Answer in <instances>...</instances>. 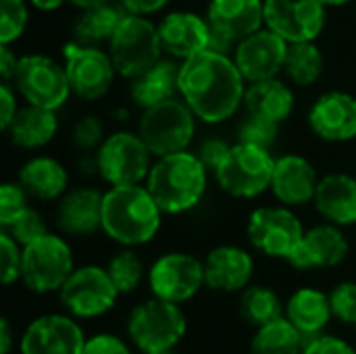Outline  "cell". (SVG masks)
I'll list each match as a JSON object with an SVG mask.
<instances>
[{
    "label": "cell",
    "mask_w": 356,
    "mask_h": 354,
    "mask_svg": "<svg viewBox=\"0 0 356 354\" xmlns=\"http://www.w3.org/2000/svg\"><path fill=\"white\" fill-rule=\"evenodd\" d=\"M244 75L229 54L202 50L179 67V94L204 123L229 119L244 102Z\"/></svg>",
    "instance_id": "cell-1"
},
{
    "label": "cell",
    "mask_w": 356,
    "mask_h": 354,
    "mask_svg": "<svg viewBox=\"0 0 356 354\" xmlns=\"http://www.w3.org/2000/svg\"><path fill=\"white\" fill-rule=\"evenodd\" d=\"M161 207L146 186H111L102 198V232L121 246H142L161 227Z\"/></svg>",
    "instance_id": "cell-2"
},
{
    "label": "cell",
    "mask_w": 356,
    "mask_h": 354,
    "mask_svg": "<svg viewBox=\"0 0 356 354\" xmlns=\"http://www.w3.org/2000/svg\"><path fill=\"white\" fill-rule=\"evenodd\" d=\"M207 167L192 152L159 156L146 177V188L163 213L177 215L194 209L207 190Z\"/></svg>",
    "instance_id": "cell-3"
},
{
    "label": "cell",
    "mask_w": 356,
    "mask_h": 354,
    "mask_svg": "<svg viewBox=\"0 0 356 354\" xmlns=\"http://www.w3.org/2000/svg\"><path fill=\"white\" fill-rule=\"evenodd\" d=\"M188 319L177 303L152 296L138 305L127 321L131 342L144 354L173 351L186 336Z\"/></svg>",
    "instance_id": "cell-4"
},
{
    "label": "cell",
    "mask_w": 356,
    "mask_h": 354,
    "mask_svg": "<svg viewBox=\"0 0 356 354\" xmlns=\"http://www.w3.org/2000/svg\"><path fill=\"white\" fill-rule=\"evenodd\" d=\"M159 25L142 15L127 13L108 42V54L119 75L136 79L161 61Z\"/></svg>",
    "instance_id": "cell-5"
},
{
    "label": "cell",
    "mask_w": 356,
    "mask_h": 354,
    "mask_svg": "<svg viewBox=\"0 0 356 354\" xmlns=\"http://www.w3.org/2000/svg\"><path fill=\"white\" fill-rule=\"evenodd\" d=\"M194 119L196 115L184 100L169 98L144 108L138 134L154 156H167L188 148L196 131Z\"/></svg>",
    "instance_id": "cell-6"
},
{
    "label": "cell",
    "mask_w": 356,
    "mask_h": 354,
    "mask_svg": "<svg viewBox=\"0 0 356 354\" xmlns=\"http://www.w3.org/2000/svg\"><path fill=\"white\" fill-rule=\"evenodd\" d=\"M275 159L269 148L242 144L232 146L223 165L215 171L219 186L234 198H254L271 188Z\"/></svg>",
    "instance_id": "cell-7"
},
{
    "label": "cell",
    "mask_w": 356,
    "mask_h": 354,
    "mask_svg": "<svg viewBox=\"0 0 356 354\" xmlns=\"http://www.w3.org/2000/svg\"><path fill=\"white\" fill-rule=\"evenodd\" d=\"M73 269V252L60 236L48 232L23 246L21 280L31 292H58Z\"/></svg>",
    "instance_id": "cell-8"
},
{
    "label": "cell",
    "mask_w": 356,
    "mask_h": 354,
    "mask_svg": "<svg viewBox=\"0 0 356 354\" xmlns=\"http://www.w3.org/2000/svg\"><path fill=\"white\" fill-rule=\"evenodd\" d=\"M119 290L113 284L106 267L83 265L73 269L63 288L58 290V298L69 315L77 319H94L108 313L117 303Z\"/></svg>",
    "instance_id": "cell-9"
},
{
    "label": "cell",
    "mask_w": 356,
    "mask_h": 354,
    "mask_svg": "<svg viewBox=\"0 0 356 354\" xmlns=\"http://www.w3.org/2000/svg\"><path fill=\"white\" fill-rule=\"evenodd\" d=\"M150 154L140 134L117 131L100 144L96 165L106 184L134 186L148 177Z\"/></svg>",
    "instance_id": "cell-10"
},
{
    "label": "cell",
    "mask_w": 356,
    "mask_h": 354,
    "mask_svg": "<svg viewBox=\"0 0 356 354\" xmlns=\"http://www.w3.org/2000/svg\"><path fill=\"white\" fill-rule=\"evenodd\" d=\"M15 83L19 94L29 104L44 106L50 111L60 108L73 92L67 77V69L44 54L21 56L15 73Z\"/></svg>",
    "instance_id": "cell-11"
},
{
    "label": "cell",
    "mask_w": 356,
    "mask_h": 354,
    "mask_svg": "<svg viewBox=\"0 0 356 354\" xmlns=\"http://www.w3.org/2000/svg\"><path fill=\"white\" fill-rule=\"evenodd\" d=\"M302 236L300 219L286 207H261L248 217V240L267 257L288 261Z\"/></svg>",
    "instance_id": "cell-12"
},
{
    "label": "cell",
    "mask_w": 356,
    "mask_h": 354,
    "mask_svg": "<svg viewBox=\"0 0 356 354\" xmlns=\"http://www.w3.org/2000/svg\"><path fill=\"white\" fill-rule=\"evenodd\" d=\"M148 284L156 298L177 305L188 303L207 286L204 261H198L188 252H167L152 263Z\"/></svg>",
    "instance_id": "cell-13"
},
{
    "label": "cell",
    "mask_w": 356,
    "mask_h": 354,
    "mask_svg": "<svg viewBox=\"0 0 356 354\" xmlns=\"http://www.w3.org/2000/svg\"><path fill=\"white\" fill-rule=\"evenodd\" d=\"M323 0H265V25L288 44L315 42L325 27Z\"/></svg>",
    "instance_id": "cell-14"
},
{
    "label": "cell",
    "mask_w": 356,
    "mask_h": 354,
    "mask_svg": "<svg viewBox=\"0 0 356 354\" xmlns=\"http://www.w3.org/2000/svg\"><path fill=\"white\" fill-rule=\"evenodd\" d=\"M63 52L67 61L65 69L71 90L79 98L96 100L108 92L113 77L117 73L108 52H102L96 46H88L81 42L67 44Z\"/></svg>",
    "instance_id": "cell-15"
},
{
    "label": "cell",
    "mask_w": 356,
    "mask_h": 354,
    "mask_svg": "<svg viewBox=\"0 0 356 354\" xmlns=\"http://www.w3.org/2000/svg\"><path fill=\"white\" fill-rule=\"evenodd\" d=\"M83 344V330L73 315H42L25 328L19 340V353L81 354Z\"/></svg>",
    "instance_id": "cell-16"
},
{
    "label": "cell",
    "mask_w": 356,
    "mask_h": 354,
    "mask_svg": "<svg viewBox=\"0 0 356 354\" xmlns=\"http://www.w3.org/2000/svg\"><path fill=\"white\" fill-rule=\"evenodd\" d=\"M288 46L290 44L269 27L259 29L236 44L234 61L246 81L271 79L284 71Z\"/></svg>",
    "instance_id": "cell-17"
},
{
    "label": "cell",
    "mask_w": 356,
    "mask_h": 354,
    "mask_svg": "<svg viewBox=\"0 0 356 354\" xmlns=\"http://www.w3.org/2000/svg\"><path fill=\"white\" fill-rule=\"evenodd\" d=\"M311 129L325 142L356 138V98L346 92L321 94L309 111Z\"/></svg>",
    "instance_id": "cell-18"
},
{
    "label": "cell",
    "mask_w": 356,
    "mask_h": 354,
    "mask_svg": "<svg viewBox=\"0 0 356 354\" xmlns=\"http://www.w3.org/2000/svg\"><path fill=\"white\" fill-rule=\"evenodd\" d=\"M348 250L350 246L340 225L323 223L305 232L288 263L296 269H330L340 265L348 257Z\"/></svg>",
    "instance_id": "cell-19"
},
{
    "label": "cell",
    "mask_w": 356,
    "mask_h": 354,
    "mask_svg": "<svg viewBox=\"0 0 356 354\" xmlns=\"http://www.w3.org/2000/svg\"><path fill=\"white\" fill-rule=\"evenodd\" d=\"M159 35L165 52H169L173 58L186 61L209 48L211 25L207 19L198 17L196 13L175 10L169 13L159 23Z\"/></svg>",
    "instance_id": "cell-20"
},
{
    "label": "cell",
    "mask_w": 356,
    "mask_h": 354,
    "mask_svg": "<svg viewBox=\"0 0 356 354\" xmlns=\"http://www.w3.org/2000/svg\"><path fill=\"white\" fill-rule=\"evenodd\" d=\"M207 21L215 33L238 44L265 23V0H211Z\"/></svg>",
    "instance_id": "cell-21"
},
{
    "label": "cell",
    "mask_w": 356,
    "mask_h": 354,
    "mask_svg": "<svg viewBox=\"0 0 356 354\" xmlns=\"http://www.w3.org/2000/svg\"><path fill=\"white\" fill-rule=\"evenodd\" d=\"M319 179L315 167L298 154H286L275 159L271 190L286 207H300L313 202Z\"/></svg>",
    "instance_id": "cell-22"
},
{
    "label": "cell",
    "mask_w": 356,
    "mask_h": 354,
    "mask_svg": "<svg viewBox=\"0 0 356 354\" xmlns=\"http://www.w3.org/2000/svg\"><path fill=\"white\" fill-rule=\"evenodd\" d=\"M254 273L250 252L240 246H217L204 259L207 286L219 292H240L248 288Z\"/></svg>",
    "instance_id": "cell-23"
},
{
    "label": "cell",
    "mask_w": 356,
    "mask_h": 354,
    "mask_svg": "<svg viewBox=\"0 0 356 354\" xmlns=\"http://www.w3.org/2000/svg\"><path fill=\"white\" fill-rule=\"evenodd\" d=\"M102 198L104 194L94 188L69 190L58 202V227L71 236H90L102 230Z\"/></svg>",
    "instance_id": "cell-24"
},
{
    "label": "cell",
    "mask_w": 356,
    "mask_h": 354,
    "mask_svg": "<svg viewBox=\"0 0 356 354\" xmlns=\"http://www.w3.org/2000/svg\"><path fill=\"white\" fill-rule=\"evenodd\" d=\"M313 202L330 223L353 225L356 223V177L346 173L321 177Z\"/></svg>",
    "instance_id": "cell-25"
},
{
    "label": "cell",
    "mask_w": 356,
    "mask_h": 354,
    "mask_svg": "<svg viewBox=\"0 0 356 354\" xmlns=\"http://www.w3.org/2000/svg\"><path fill=\"white\" fill-rule=\"evenodd\" d=\"M305 338L321 336V332L332 321V305L330 294L317 288H300L286 303L284 315Z\"/></svg>",
    "instance_id": "cell-26"
},
{
    "label": "cell",
    "mask_w": 356,
    "mask_h": 354,
    "mask_svg": "<svg viewBox=\"0 0 356 354\" xmlns=\"http://www.w3.org/2000/svg\"><path fill=\"white\" fill-rule=\"evenodd\" d=\"M244 106L252 115L282 123L294 111V92L277 77L252 81L244 94Z\"/></svg>",
    "instance_id": "cell-27"
},
{
    "label": "cell",
    "mask_w": 356,
    "mask_h": 354,
    "mask_svg": "<svg viewBox=\"0 0 356 354\" xmlns=\"http://www.w3.org/2000/svg\"><path fill=\"white\" fill-rule=\"evenodd\" d=\"M19 184L29 196L40 200H54L67 194L69 175L58 161L50 156H35L21 167Z\"/></svg>",
    "instance_id": "cell-28"
},
{
    "label": "cell",
    "mask_w": 356,
    "mask_h": 354,
    "mask_svg": "<svg viewBox=\"0 0 356 354\" xmlns=\"http://www.w3.org/2000/svg\"><path fill=\"white\" fill-rule=\"evenodd\" d=\"M6 131L10 136V142L19 148H42L56 136L58 121L54 111L27 104L25 108L17 111Z\"/></svg>",
    "instance_id": "cell-29"
},
{
    "label": "cell",
    "mask_w": 356,
    "mask_h": 354,
    "mask_svg": "<svg viewBox=\"0 0 356 354\" xmlns=\"http://www.w3.org/2000/svg\"><path fill=\"white\" fill-rule=\"evenodd\" d=\"M179 67L173 61H159L131 83V98L138 106L148 108L163 100L175 98L179 92Z\"/></svg>",
    "instance_id": "cell-30"
},
{
    "label": "cell",
    "mask_w": 356,
    "mask_h": 354,
    "mask_svg": "<svg viewBox=\"0 0 356 354\" xmlns=\"http://www.w3.org/2000/svg\"><path fill=\"white\" fill-rule=\"evenodd\" d=\"M127 15V10L119 4H98V6H90V8H81V15L75 21V38L81 44L88 46H96L102 42H111L113 33L117 31L119 23L123 21V17Z\"/></svg>",
    "instance_id": "cell-31"
},
{
    "label": "cell",
    "mask_w": 356,
    "mask_h": 354,
    "mask_svg": "<svg viewBox=\"0 0 356 354\" xmlns=\"http://www.w3.org/2000/svg\"><path fill=\"white\" fill-rule=\"evenodd\" d=\"M305 344V336L286 317H280L257 328L250 342V354H302Z\"/></svg>",
    "instance_id": "cell-32"
},
{
    "label": "cell",
    "mask_w": 356,
    "mask_h": 354,
    "mask_svg": "<svg viewBox=\"0 0 356 354\" xmlns=\"http://www.w3.org/2000/svg\"><path fill=\"white\" fill-rule=\"evenodd\" d=\"M240 313L250 325L261 328L284 317V305L275 290L267 286H248L240 296Z\"/></svg>",
    "instance_id": "cell-33"
},
{
    "label": "cell",
    "mask_w": 356,
    "mask_h": 354,
    "mask_svg": "<svg viewBox=\"0 0 356 354\" xmlns=\"http://www.w3.org/2000/svg\"><path fill=\"white\" fill-rule=\"evenodd\" d=\"M284 71L296 86H311L323 73V54L315 42H294L288 46Z\"/></svg>",
    "instance_id": "cell-34"
},
{
    "label": "cell",
    "mask_w": 356,
    "mask_h": 354,
    "mask_svg": "<svg viewBox=\"0 0 356 354\" xmlns=\"http://www.w3.org/2000/svg\"><path fill=\"white\" fill-rule=\"evenodd\" d=\"M106 271H108L113 284L117 286L119 294L134 292L140 286V282L144 280V265H142L140 257L134 250H121V252H117L108 261Z\"/></svg>",
    "instance_id": "cell-35"
},
{
    "label": "cell",
    "mask_w": 356,
    "mask_h": 354,
    "mask_svg": "<svg viewBox=\"0 0 356 354\" xmlns=\"http://www.w3.org/2000/svg\"><path fill=\"white\" fill-rule=\"evenodd\" d=\"M277 127L280 123L248 113L238 127V142L261 146V148H271V144L277 138Z\"/></svg>",
    "instance_id": "cell-36"
},
{
    "label": "cell",
    "mask_w": 356,
    "mask_h": 354,
    "mask_svg": "<svg viewBox=\"0 0 356 354\" xmlns=\"http://www.w3.org/2000/svg\"><path fill=\"white\" fill-rule=\"evenodd\" d=\"M27 27V6L23 0H0V44L17 42Z\"/></svg>",
    "instance_id": "cell-37"
},
{
    "label": "cell",
    "mask_w": 356,
    "mask_h": 354,
    "mask_svg": "<svg viewBox=\"0 0 356 354\" xmlns=\"http://www.w3.org/2000/svg\"><path fill=\"white\" fill-rule=\"evenodd\" d=\"M21 265H23V246L2 230L0 234V273L2 284L10 286L21 280Z\"/></svg>",
    "instance_id": "cell-38"
},
{
    "label": "cell",
    "mask_w": 356,
    "mask_h": 354,
    "mask_svg": "<svg viewBox=\"0 0 356 354\" xmlns=\"http://www.w3.org/2000/svg\"><path fill=\"white\" fill-rule=\"evenodd\" d=\"M4 232H8L21 246L31 244L33 240L42 238L48 234L46 221L42 219V215L33 209H25L8 227H2Z\"/></svg>",
    "instance_id": "cell-39"
},
{
    "label": "cell",
    "mask_w": 356,
    "mask_h": 354,
    "mask_svg": "<svg viewBox=\"0 0 356 354\" xmlns=\"http://www.w3.org/2000/svg\"><path fill=\"white\" fill-rule=\"evenodd\" d=\"M332 313L338 321L355 325L356 323V282H342L330 292Z\"/></svg>",
    "instance_id": "cell-40"
},
{
    "label": "cell",
    "mask_w": 356,
    "mask_h": 354,
    "mask_svg": "<svg viewBox=\"0 0 356 354\" xmlns=\"http://www.w3.org/2000/svg\"><path fill=\"white\" fill-rule=\"evenodd\" d=\"M27 209V192L21 184H2L0 188V225L8 227Z\"/></svg>",
    "instance_id": "cell-41"
},
{
    "label": "cell",
    "mask_w": 356,
    "mask_h": 354,
    "mask_svg": "<svg viewBox=\"0 0 356 354\" xmlns=\"http://www.w3.org/2000/svg\"><path fill=\"white\" fill-rule=\"evenodd\" d=\"M102 134H104L102 121L94 115H88V117H81L77 121V125L73 129V142L81 150H92L104 142Z\"/></svg>",
    "instance_id": "cell-42"
},
{
    "label": "cell",
    "mask_w": 356,
    "mask_h": 354,
    "mask_svg": "<svg viewBox=\"0 0 356 354\" xmlns=\"http://www.w3.org/2000/svg\"><path fill=\"white\" fill-rule=\"evenodd\" d=\"M229 150H232V146H229L225 140H221V138H209V140H204V142L200 144V148H198V159L204 163L207 169L217 171V169L223 165V161L227 159Z\"/></svg>",
    "instance_id": "cell-43"
},
{
    "label": "cell",
    "mask_w": 356,
    "mask_h": 354,
    "mask_svg": "<svg viewBox=\"0 0 356 354\" xmlns=\"http://www.w3.org/2000/svg\"><path fill=\"white\" fill-rule=\"evenodd\" d=\"M302 354H356V351L338 336H315L305 344Z\"/></svg>",
    "instance_id": "cell-44"
},
{
    "label": "cell",
    "mask_w": 356,
    "mask_h": 354,
    "mask_svg": "<svg viewBox=\"0 0 356 354\" xmlns=\"http://www.w3.org/2000/svg\"><path fill=\"white\" fill-rule=\"evenodd\" d=\"M81 354H131L127 344L111 334H96L92 338H86L83 353Z\"/></svg>",
    "instance_id": "cell-45"
},
{
    "label": "cell",
    "mask_w": 356,
    "mask_h": 354,
    "mask_svg": "<svg viewBox=\"0 0 356 354\" xmlns=\"http://www.w3.org/2000/svg\"><path fill=\"white\" fill-rule=\"evenodd\" d=\"M17 111H19L17 108V98H15L13 90H10L8 81H2V86H0V129L2 131H6L10 127Z\"/></svg>",
    "instance_id": "cell-46"
},
{
    "label": "cell",
    "mask_w": 356,
    "mask_h": 354,
    "mask_svg": "<svg viewBox=\"0 0 356 354\" xmlns=\"http://www.w3.org/2000/svg\"><path fill=\"white\" fill-rule=\"evenodd\" d=\"M119 2L127 13L146 17V15H152V13L161 10L169 0H119Z\"/></svg>",
    "instance_id": "cell-47"
},
{
    "label": "cell",
    "mask_w": 356,
    "mask_h": 354,
    "mask_svg": "<svg viewBox=\"0 0 356 354\" xmlns=\"http://www.w3.org/2000/svg\"><path fill=\"white\" fill-rule=\"evenodd\" d=\"M19 67V58L15 56V52L8 48V44H0V77L2 81L15 79Z\"/></svg>",
    "instance_id": "cell-48"
},
{
    "label": "cell",
    "mask_w": 356,
    "mask_h": 354,
    "mask_svg": "<svg viewBox=\"0 0 356 354\" xmlns=\"http://www.w3.org/2000/svg\"><path fill=\"white\" fill-rule=\"evenodd\" d=\"M10 344H13V338H10V325L6 319H2L0 323V353L8 354L10 351Z\"/></svg>",
    "instance_id": "cell-49"
},
{
    "label": "cell",
    "mask_w": 356,
    "mask_h": 354,
    "mask_svg": "<svg viewBox=\"0 0 356 354\" xmlns=\"http://www.w3.org/2000/svg\"><path fill=\"white\" fill-rule=\"evenodd\" d=\"M35 8H40V10H54V8H58L65 0H29Z\"/></svg>",
    "instance_id": "cell-50"
},
{
    "label": "cell",
    "mask_w": 356,
    "mask_h": 354,
    "mask_svg": "<svg viewBox=\"0 0 356 354\" xmlns=\"http://www.w3.org/2000/svg\"><path fill=\"white\" fill-rule=\"evenodd\" d=\"M69 2H73V4H75V6H79V8H90V6L104 4V2H108V0H69Z\"/></svg>",
    "instance_id": "cell-51"
},
{
    "label": "cell",
    "mask_w": 356,
    "mask_h": 354,
    "mask_svg": "<svg viewBox=\"0 0 356 354\" xmlns=\"http://www.w3.org/2000/svg\"><path fill=\"white\" fill-rule=\"evenodd\" d=\"M327 6H342V4H346V2H350V0H323Z\"/></svg>",
    "instance_id": "cell-52"
},
{
    "label": "cell",
    "mask_w": 356,
    "mask_h": 354,
    "mask_svg": "<svg viewBox=\"0 0 356 354\" xmlns=\"http://www.w3.org/2000/svg\"><path fill=\"white\" fill-rule=\"evenodd\" d=\"M159 354H173V351H165V353H159Z\"/></svg>",
    "instance_id": "cell-53"
},
{
    "label": "cell",
    "mask_w": 356,
    "mask_h": 354,
    "mask_svg": "<svg viewBox=\"0 0 356 354\" xmlns=\"http://www.w3.org/2000/svg\"><path fill=\"white\" fill-rule=\"evenodd\" d=\"M355 330H356V323H355Z\"/></svg>",
    "instance_id": "cell-54"
}]
</instances>
